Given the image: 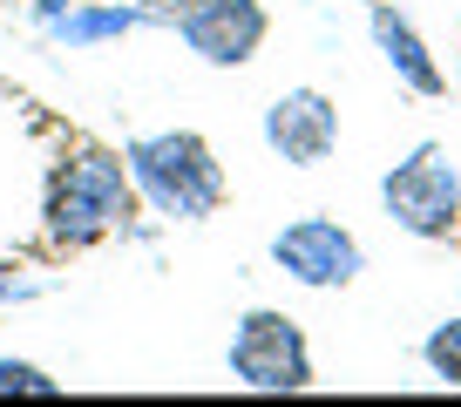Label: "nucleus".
Wrapping results in <instances>:
<instances>
[{
  "label": "nucleus",
  "instance_id": "nucleus-15",
  "mask_svg": "<svg viewBox=\"0 0 461 407\" xmlns=\"http://www.w3.org/2000/svg\"><path fill=\"white\" fill-rule=\"evenodd\" d=\"M455 238H461V231H455Z\"/></svg>",
  "mask_w": 461,
  "mask_h": 407
},
{
  "label": "nucleus",
  "instance_id": "nucleus-1",
  "mask_svg": "<svg viewBox=\"0 0 461 407\" xmlns=\"http://www.w3.org/2000/svg\"><path fill=\"white\" fill-rule=\"evenodd\" d=\"M143 197L130 184V163L109 143H68L41 190V238L48 251H88L102 238L130 231Z\"/></svg>",
  "mask_w": 461,
  "mask_h": 407
},
{
  "label": "nucleus",
  "instance_id": "nucleus-6",
  "mask_svg": "<svg viewBox=\"0 0 461 407\" xmlns=\"http://www.w3.org/2000/svg\"><path fill=\"white\" fill-rule=\"evenodd\" d=\"M265 149L292 170H319L339 149V102L326 88H285L265 109Z\"/></svg>",
  "mask_w": 461,
  "mask_h": 407
},
{
  "label": "nucleus",
  "instance_id": "nucleus-14",
  "mask_svg": "<svg viewBox=\"0 0 461 407\" xmlns=\"http://www.w3.org/2000/svg\"><path fill=\"white\" fill-rule=\"evenodd\" d=\"M34 278H14V272H0V305H14V299H34Z\"/></svg>",
  "mask_w": 461,
  "mask_h": 407
},
{
  "label": "nucleus",
  "instance_id": "nucleus-5",
  "mask_svg": "<svg viewBox=\"0 0 461 407\" xmlns=\"http://www.w3.org/2000/svg\"><path fill=\"white\" fill-rule=\"evenodd\" d=\"M272 265L305 292H346L366 272V251L339 218H319L312 211V218H292L272 231Z\"/></svg>",
  "mask_w": 461,
  "mask_h": 407
},
{
  "label": "nucleus",
  "instance_id": "nucleus-2",
  "mask_svg": "<svg viewBox=\"0 0 461 407\" xmlns=\"http://www.w3.org/2000/svg\"><path fill=\"white\" fill-rule=\"evenodd\" d=\"M122 163H130V184L143 197L149 218L163 224H203L224 211L230 184H224V163L217 149L203 143L197 130H149L122 143Z\"/></svg>",
  "mask_w": 461,
  "mask_h": 407
},
{
  "label": "nucleus",
  "instance_id": "nucleus-8",
  "mask_svg": "<svg viewBox=\"0 0 461 407\" xmlns=\"http://www.w3.org/2000/svg\"><path fill=\"white\" fill-rule=\"evenodd\" d=\"M366 34H374V55L393 68V82H401L407 95H420V102L447 95V68L434 61L428 34H420L393 0H374V7H366Z\"/></svg>",
  "mask_w": 461,
  "mask_h": 407
},
{
  "label": "nucleus",
  "instance_id": "nucleus-12",
  "mask_svg": "<svg viewBox=\"0 0 461 407\" xmlns=\"http://www.w3.org/2000/svg\"><path fill=\"white\" fill-rule=\"evenodd\" d=\"M211 0H143V14H149V28H184L190 14H203Z\"/></svg>",
  "mask_w": 461,
  "mask_h": 407
},
{
  "label": "nucleus",
  "instance_id": "nucleus-13",
  "mask_svg": "<svg viewBox=\"0 0 461 407\" xmlns=\"http://www.w3.org/2000/svg\"><path fill=\"white\" fill-rule=\"evenodd\" d=\"M68 7H75V0H28V28L41 34L48 21H61V14H68Z\"/></svg>",
  "mask_w": 461,
  "mask_h": 407
},
{
  "label": "nucleus",
  "instance_id": "nucleus-3",
  "mask_svg": "<svg viewBox=\"0 0 461 407\" xmlns=\"http://www.w3.org/2000/svg\"><path fill=\"white\" fill-rule=\"evenodd\" d=\"M380 204H387V218L401 224L407 238H441L461 231V170L441 143H414L387 176H380Z\"/></svg>",
  "mask_w": 461,
  "mask_h": 407
},
{
  "label": "nucleus",
  "instance_id": "nucleus-4",
  "mask_svg": "<svg viewBox=\"0 0 461 407\" xmlns=\"http://www.w3.org/2000/svg\"><path fill=\"white\" fill-rule=\"evenodd\" d=\"M224 366L238 387L251 393H305L312 387V347H305V326L278 305H251L245 320L230 326Z\"/></svg>",
  "mask_w": 461,
  "mask_h": 407
},
{
  "label": "nucleus",
  "instance_id": "nucleus-9",
  "mask_svg": "<svg viewBox=\"0 0 461 407\" xmlns=\"http://www.w3.org/2000/svg\"><path fill=\"white\" fill-rule=\"evenodd\" d=\"M136 28H149L143 0H75L61 21H48V28H41V41L68 48V55H95V48L122 41V34H136Z\"/></svg>",
  "mask_w": 461,
  "mask_h": 407
},
{
  "label": "nucleus",
  "instance_id": "nucleus-11",
  "mask_svg": "<svg viewBox=\"0 0 461 407\" xmlns=\"http://www.w3.org/2000/svg\"><path fill=\"white\" fill-rule=\"evenodd\" d=\"M7 393H34V401H55L61 380L48 374V366H34V360H14V353H0V401H7Z\"/></svg>",
  "mask_w": 461,
  "mask_h": 407
},
{
  "label": "nucleus",
  "instance_id": "nucleus-7",
  "mask_svg": "<svg viewBox=\"0 0 461 407\" xmlns=\"http://www.w3.org/2000/svg\"><path fill=\"white\" fill-rule=\"evenodd\" d=\"M265 34H272L265 0H211L203 14H190L176 28V41L197 61H211V68H245V61H258Z\"/></svg>",
  "mask_w": 461,
  "mask_h": 407
},
{
  "label": "nucleus",
  "instance_id": "nucleus-10",
  "mask_svg": "<svg viewBox=\"0 0 461 407\" xmlns=\"http://www.w3.org/2000/svg\"><path fill=\"white\" fill-rule=\"evenodd\" d=\"M420 360H428V374L441 380V387H461V312L420 339Z\"/></svg>",
  "mask_w": 461,
  "mask_h": 407
}]
</instances>
